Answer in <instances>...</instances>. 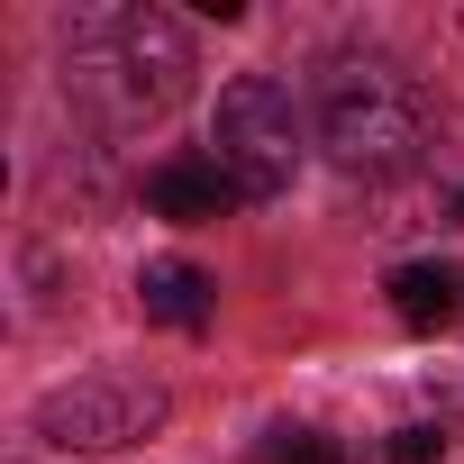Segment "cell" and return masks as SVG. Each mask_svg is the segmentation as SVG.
<instances>
[{
	"instance_id": "obj_6",
	"label": "cell",
	"mask_w": 464,
	"mask_h": 464,
	"mask_svg": "<svg viewBox=\"0 0 464 464\" xmlns=\"http://www.w3.org/2000/svg\"><path fill=\"white\" fill-rule=\"evenodd\" d=\"M137 310H146L155 328H209V310H218V283H209L191 256H155V265L137 274Z\"/></svg>"
},
{
	"instance_id": "obj_4",
	"label": "cell",
	"mask_w": 464,
	"mask_h": 464,
	"mask_svg": "<svg viewBox=\"0 0 464 464\" xmlns=\"http://www.w3.org/2000/svg\"><path fill=\"white\" fill-rule=\"evenodd\" d=\"M164 410L173 401L146 373H82V382H64V392L37 401V437L46 446H73V455H119V446L155 437Z\"/></svg>"
},
{
	"instance_id": "obj_10",
	"label": "cell",
	"mask_w": 464,
	"mask_h": 464,
	"mask_svg": "<svg viewBox=\"0 0 464 464\" xmlns=\"http://www.w3.org/2000/svg\"><path fill=\"white\" fill-rule=\"evenodd\" d=\"M455 218H464V191H455Z\"/></svg>"
},
{
	"instance_id": "obj_2",
	"label": "cell",
	"mask_w": 464,
	"mask_h": 464,
	"mask_svg": "<svg viewBox=\"0 0 464 464\" xmlns=\"http://www.w3.org/2000/svg\"><path fill=\"white\" fill-rule=\"evenodd\" d=\"M437 119H428V92L392 64V55H337L328 82H319V146L337 173L355 182H392L428 155Z\"/></svg>"
},
{
	"instance_id": "obj_8",
	"label": "cell",
	"mask_w": 464,
	"mask_h": 464,
	"mask_svg": "<svg viewBox=\"0 0 464 464\" xmlns=\"http://www.w3.org/2000/svg\"><path fill=\"white\" fill-rule=\"evenodd\" d=\"M265 464H346V446L319 437V428H283V446H274Z\"/></svg>"
},
{
	"instance_id": "obj_9",
	"label": "cell",
	"mask_w": 464,
	"mask_h": 464,
	"mask_svg": "<svg viewBox=\"0 0 464 464\" xmlns=\"http://www.w3.org/2000/svg\"><path fill=\"white\" fill-rule=\"evenodd\" d=\"M437 455H446V428H428V419H419V428H401V437L382 446V464H437Z\"/></svg>"
},
{
	"instance_id": "obj_7",
	"label": "cell",
	"mask_w": 464,
	"mask_h": 464,
	"mask_svg": "<svg viewBox=\"0 0 464 464\" xmlns=\"http://www.w3.org/2000/svg\"><path fill=\"white\" fill-rule=\"evenodd\" d=\"M392 310H401V328L437 337V328L464 310V265H401V274H392Z\"/></svg>"
},
{
	"instance_id": "obj_3",
	"label": "cell",
	"mask_w": 464,
	"mask_h": 464,
	"mask_svg": "<svg viewBox=\"0 0 464 464\" xmlns=\"http://www.w3.org/2000/svg\"><path fill=\"white\" fill-rule=\"evenodd\" d=\"M209 155L246 200L292 191V173H301V101L274 73H237L218 92V110H209Z\"/></svg>"
},
{
	"instance_id": "obj_5",
	"label": "cell",
	"mask_w": 464,
	"mask_h": 464,
	"mask_svg": "<svg viewBox=\"0 0 464 464\" xmlns=\"http://www.w3.org/2000/svg\"><path fill=\"white\" fill-rule=\"evenodd\" d=\"M246 191L218 173V155H164L155 173H146V209L155 218H173V227H209V218H227Z\"/></svg>"
},
{
	"instance_id": "obj_1",
	"label": "cell",
	"mask_w": 464,
	"mask_h": 464,
	"mask_svg": "<svg viewBox=\"0 0 464 464\" xmlns=\"http://www.w3.org/2000/svg\"><path fill=\"white\" fill-rule=\"evenodd\" d=\"M191 92V37L155 0H119V10H82L64 28V101L92 110L101 128H146Z\"/></svg>"
}]
</instances>
